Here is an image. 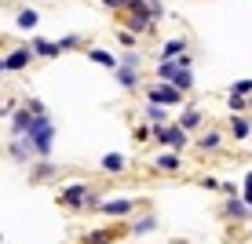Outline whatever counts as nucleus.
<instances>
[{
	"label": "nucleus",
	"instance_id": "obj_1",
	"mask_svg": "<svg viewBox=\"0 0 252 244\" xmlns=\"http://www.w3.org/2000/svg\"><path fill=\"white\" fill-rule=\"evenodd\" d=\"M55 135H59V128H55V120H51V117H33L30 120V132H26L22 138L33 146L37 161H48L51 150H55Z\"/></svg>",
	"mask_w": 252,
	"mask_h": 244
},
{
	"label": "nucleus",
	"instance_id": "obj_2",
	"mask_svg": "<svg viewBox=\"0 0 252 244\" xmlns=\"http://www.w3.org/2000/svg\"><path fill=\"white\" fill-rule=\"evenodd\" d=\"M146 102H154V106H164V109H179V106H187V95L183 91H176L172 84H164V81H158V84H146Z\"/></svg>",
	"mask_w": 252,
	"mask_h": 244
},
{
	"label": "nucleus",
	"instance_id": "obj_3",
	"mask_svg": "<svg viewBox=\"0 0 252 244\" xmlns=\"http://www.w3.org/2000/svg\"><path fill=\"white\" fill-rule=\"evenodd\" d=\"M88 197H92V186H88V182H69V186L59 190L55 204H59V208H66V212H84Z\"/></svg>",
	"mask_w": 252,
	"mask_h": 244
},
{
	"label": "nucleus",
	"instance_id": "obj_4",
	"mask_svg": "<svg viewBox=\"0 0 252 244\" xmlns=\"http://www.w3.org/2000/svg\"><path fill=\"white\" fill-rule=\"evenodd\" d=\"M154 142H161L168 153H183L187 146L194 142V138H190L183 128H179V120H172L168 128H154Z\"/></svg>",
	"mask_w": 252,
	"mask_h": 244
},
{
	"label": "nucleus",
	"instance_id": "obj_5",
	"mask_svg": "<svg viewBox=\"0 0 252 244\" xmlns=\"http://www.w3.org/2000/svg\"><path fill=\"white\" fill-rule=\"evenodd\" d=\"M117 26H121V29H128L132 37H150L158 22H154L150 11H121L117 15Z\"/></svg>",
	"mask_w": 252,
	"mask_h": 244
},
{
	"label": "nucleus",
	"instance_id": "obj_6",
	"mask_svg": "<svg viewBox=\"0 0 252 244\" xmlns=\"http://www.w3.org/2000/svg\"><path fill=\"white\" fill-rule=\"evenodd\" d=\"M125 233H128V226H125V222H114V226H102V230L81 233V237H77V244H117Z\"/></svg>",
	"mask_w": 252,
	"mask_h": 244
},
{
	"label": "nucleus",
	"instance_id": "obj_7",
	"mask_svg": "<svg viewBox=\"0 0 252 244\" xmlns=\"http://www.w3.org/2000/svg\"><path fill=\"white\" fill-rule=\"evenodd\" d=\"M135 208H139L135 197H106V200H102V208H99V215H110V219L125 222L128 215L135 212Z\"/></svg>",
	"mask_w": 252,
	"mask_h": 244
},
{
	"label": "nucleus",
	"instance_id": "obj_8",
	"mask_svg": "<svg viewBox=\"0 0 252 244\" xmlns=\"http://www.w3.org/2000/svg\"><path fill=\"white\" fill-rule=\"evenodd\" d=\"M194 146H197V153H201V157H205V153L212 157V153H220L223 146H227V135H223L220 128H205V132H197Z\"/></svg>",
	"mask_w": 252,
	"mask_h": 244
},
{
	"label": "nucleus",
	"instance_id": "obj_9",
	"mask_svg": "<svg viewBox=\"0 0 252 244\" xmlns=\"http://www.w3.org/2000/svg\"><path fill=\"white\" fill-rule=\"evenodd\" d=\"M220 215H223V219H230V222H249V219H252V208H249L241 197H223Z\"/></svg>",
	"mask_w": 252,
	"mask_h": 244
},
{
	"label": "nucleus",
	"instance_id": "obj_10",
	"mask_svg": "<svg viewBox=\"0 0 252 244\" xmlns=\"http://www.w3.org/2000/svg\"><path fill=\"white\" fill-rule=\"evenodd\" d=\"M4 66H7V73H26V69L33 66V51H30V44L11 48V51L4 55Z\"/></svg>",
	"mask_w": 252,
	"mask_h": 244
},
{
	"label": "nucleus",
	"instance_id": "obj_11",
	"mask_svg": "<svg viewBox=\"0 0 252 244\" xmlns=\"http://www.w3.org/2000/svg\"><path fill=\"white\" fill-rule=\"evenodd\" d=\"M183 153H158L154 157V171L158 175H183Z\"/></svg>",
	"mask_w": 252,
	"mask_h": 244
},
{
	"label": "nucleus",
	"instance_id": "obj_12",
	"mask_svg": "<svg viewBox=\"0 0 252 244\" xmlns=\"http://www.w3.org/2000/svg\"><path fill=\"white\" fill-rule=\"evenodd\" d=\"M187 51H190V40H187V37H168V40L158 48V62H176V58L187 55Z\"/></svg>",
	"mask_w": 252,
	"mask_h": 244
},
{
	"label": "nucleus",
	"instance_id": "obj_13",
	"mask_svg": "<svg viewBox=\"0 0 252 244\" xmlns=\"http://www.w3.org/2000/svg\"><path fill=\"white\" fill-rule=\"evenodd\" d=\"M179 128H183L187 135H197L205 128V109L201 106H183V113H179Z\"/></svg>",
	"mask_w": 252,
	"mask_h": 244
},
{
	"label": "nucleus",
	"instance_id": "obj_14",
	"mask_svg": "<svg viewBox=\"0 0 252 244\" xmlns=\"http://www.w3.org/2000/svg\"><path fill=\"white\" fill-rule=\"evenodd\" d=\"M59 164H51V161H37V164H30V186H44V182L51 179H59Z\"/></svg>",
	"mask_w": 252,
	"mask_h": 244
},
{
	"label": "nucleus",
	"instance_id": "obj_15",
	"mask_svg": "<svg viewBox=\"0 0 252 244\" xmlns=\"http://www.w3.org/2000/svg\"><path fill=\"white\" fill-rule=\"evenodd\" d=\"M7 157H11L15 164H33V146L26 142V138H7Z\"/></svg>",
	"mask_w": 252,
	"mask_h": 244
},
{
	"label": "nucleus",
	"instance_id": "obj_16",
	"mask_svg": "<svg viewBox=\"0 0 252 244\" xmlns=\"http://www.w3.org/2000/svg\"><path fill=\"white\" fill-rule=\"evenodd\" d=\"M143 120L150 128H168L172 124V113L164 106H154V102H143Z\"/></svg>",
	"mask_w": 252,
	"mask_h": 244
},
{
	"label": "nucleus",
	"instance_id": "obj_17",
	"mask_svg": "<svg viewBox=\"0 0 252 244\" xmlns=\"http://www.w3.org/2000/svg\"><path fill=\"white\" fill-rule=\"evenodd\" d=\"M30 51H33V58H59L63 55V51H59V40H44V37H33Z\"/></svg>",
	"mask_w": 252,
	"mask_h": 244
},
{
	"label": "nucleus",
	"instance_id": "obj_18",
	"mask_svg": "<svg viewBox=\"0 0 252 244\" xmlns=\"http://www.w3.org/2000/svg\"><path fill=\"white\" fill-rule=\"evenodd\" d=\"M227 132L234 142H245V138H252V120L249 117H230L227 120Z\"/></svg>",
	"mask_w": 252,
	"mask_h": 244
},
{
	"label": "nucleus",
	"instance_id": "obj_19",
	"mask_svg": "<svg viewBox=\"0 0 252 244\" xmlns=\"http://www.w3.org/2000/svg\"><path fill=\"white\" fill-rule=\"evenodd\" d=\"M99 168L106 171V175H125V171H128V157L125 153H106L99 161Z\"/></svg>",
	"mask_w": 252,
	"mask_h": 244
},
{
	"label": "nucleus",
	"instance_id": "obj_20",
	"mask_svg": "<svg viewBox=\"0 0 252 244\" xmlns=\"http://www.w3.org/2000/svg\"><path fill=\"white\" fill-rule=\"evenodd\" d=\"M114 77H117V88H125V91H139L143 88V73H135V69H114Z\"/></svg>",
	"mask_w": 252,
	"mask_h": 244
},
{
	"label": "nucleus",
	"instance_id": "obj_21",
	"mask_svg": "<svg viewBox=\"0 0 252 244\" xmlns=\"http://www.w3.org/2000/svg\"><path fill=\"white\" fill-rule=\"evenodd\" d=\"M154 230H158V215H150V212L128 222V233H135V237H146V233H154Z\"/></svg>",
	"mask_w": 252,
	"mask_h": 244
},
{
	"label": "nucleus",
	"instance_id": "obj_22",
	"mask_svg": "<svg viewBox=\"0 0 252 244\" xmlns=\"http://www.w3.org/2000/svg\"><path fill=\"white\" fill-rule=\"evenodd\" d=\"M37 26H40V11L37 7H22V11L15 15V29L30 33V29H37Z\"/></svg>",
	"mask_w": 252,
	"mask_h": 244
},
{
	"label": "nucleus",
	"instance_id": "obj_23",
	"mask_svg": "<svg viewBox=\"0 0 252 244\" xmlns=\"http://www.w3.org/2000/svg\"><path fill=\"white\" fill-rule=\"evenodd\" d=\"M84 55H88L95 66H102V69H117V55L106 51V48H84Z\"/></svg>",
	"mask_w": 252,
	"mask_h": 244
},
{
	"label": "nucleus",
	"instance_id": "obj_24",
	"mask_svg": "<svg viewBox=\"0 0 252 244\" xmlns=\"http://www.w3.org/2000/svg\"><path fill=\"white\" fill-rule=\"evenodd\" d=\"M164 84H172V88H176V91L190 95V91H194V73H190V69H179V66H176V73H172V81H164Z\"/></svg>",
	"mask_w": 252,
	"mask_h": 244
},
{
	"label": "nucleus",
	"instance_id": "obj_25",
	"mask_svg": "<svg viewBox=\"0 0 252 244\" xmlns=\"http://www.w3.org/2000/svg\"><path fill=\"white\" fill-rule=\"evenodd\" d=\"M30 120H33L30 109H22V106L15 109V117H11V138H22L26 132H30Z\"/></svg>",
	"mask_w": 252,
	"mask_h": 244
},
{
	"label": "nucleus",
	"instance_id": "obj_26",
	"mask_svg": "<svg viewBox=\"0 0 252 244\" xmlns=\"http://www.w3.org/2000/svg\"><path fill=\"white\" fill-rule=\"evenodd\" d=\"M117 66H121V69H135V73H143L146 58L139 55V51H121V55H117Z\"/></svg>",
	"mask_w": 252,
	"mask_h": 244
},
{
	"label": "nucleus",
	"instance_id": "obj_27",
	"mask_svg": "<svg viewBox=\"0 0 252 244\" xmlns=\"http://www.w3.org/2000/svg\"><path fill=\"white\" fill-rule=\"evenodd\" d=\"M227 109H230V117H245L249 113V99H241V95H227Z\"/></svg>",
	"mask_w": 252,
	"mask_h": 244
},
{
	"label": "nucleus",
	"instance_id": "obj_28",
	"mask_svg": "<svg viewBox=\"0 0 252 244\" xmlns=\"http://www.w3.org/2000/svg\"><path fill=\"white\" fill-rule=\"evenodd\" d=\"M132 138H135V142H139V146H146V142H154V128H150V124H146V120H139V124L132 128Z\"/></svg>",
	"mask_w": 252,
	"mask_h": 244
},
{
	"label": "nucleus",
	"instance_id": "obj_29",
	"mask_svg": "<svg viewBox=\"0 0 252 244\" xmlns=\"http://www.w3.org/2000/svg\"><path fill=\"white\" fill-rule=\"evenodd\" d=\"M73 48H84V37H81V33H69V37H59V51H73Z\"/></svg>",
	"mask_w": 252,
	"mask_h": 244
},
{
	"label": "nucleus",
	"instance_id": "obj_30",
	"mask_svg": "<svg viewBox=\"0 0 252 244\" xmlns=\"http://www.w3.org/2000/svg\"><path fill=\"white\" fill-rule=\"evenodd\" d=\"M22 109H30V117H48V106H44L40 99H26Z\"/></svg>",
	"mask_w": 252,
	"mask_h": 244
},
{
	"label": "nucleus",
	"instance_id": "obj_31",
	"mask_svg": "<svg viewBox=\"0 0 252 244\" xmlns=\"http://www.w3.org/2000/svg\"><path fill=\"white\" fill-rule=\"evenodd\" d=\"M117 44L125 48V51H135V44H139V37H132V33H128V29H121V26H117Z\"/></svg>",
	"mask_w": 252,
	"mask_h": 244
},
{
	"label": "nucleus",
	"instance_id": "obj_32",
	"mask_svg": "<svg viewBox=\"0 0 252 244\" xmlns=\"http://www.w3.org/2000/svg\"><path fill=\"white\" fill-rule=\"evenodd\" d=\"M234 95H241V99H252V81H234Z\"/></svg>",
	"mask_w": 252,
	"mask_h": 244
},
{
	"label": "nucleus",
	"instance_id": "obj_33",
	"mask_svg": "<svg viewBox=\"0 0 252 244\" xmlns=\"http://www.w3.org/2000/svg\"><path fill=\"white\" fill-rule=\"evenodd\" d=\"M241 200H245V204L252 208V168L245 171V186H241Z\"/></svg>",
	"mask_w": 252,
	"mask_h": 244
},
{
	"label": "nucleus",
	"instance_id": "obj_34",
	"mask_svg": "<svg viewBox=\"0 0 252 244\" xmlns=\"http://www.w3.org/2000/svg\"><path fill=\"white\" fill-rule=\"evenodd\" d=\"M146 7H150L154 22H158V19H164V0H146Z\"/></svg>",
	"mask_w": 252,
	"mask_h": 244
},
{
	"label": "nucleus",
	"instance_id": "obj_35",
	"mask_svg": "<svg viewBox=\"0 0 252 244\" xmlns=\"http://www.w3.org/2000/svg\"><path fill=\"white\" fill-rule=\"evenodd\" d=\"M220 193L223 197H241V186L238 182H220Z\"/></svg>",
	"mask_w": 252,
	"mask_h": 244
},
{
	"label": "nucleus",
	"instance_id": "obj_36",
	"mask_svg": "<svg viewBox=\"0 0 252 244\" xmlns=\"http://www.w3.org/2000/svg\"><path fill=\"white\" fill-rule=\"evenodd\" d=\"M172 73H176V62H158V77L161 81H172Z\"/></svg>",
	"mask_w": 252,
	"mask_h": 244
},
{
	"label": "nucleus",
	"instance_id": "obj_37",
	"mask_svg": "<svg viewBox=\"0 0 252 244\" xmlns=\"http://www.w3.org/2000/svg\"><path fill=\"white\" fill-rule=\"evenodd\" d=\"M197 186H201V190H220V179H216V175H201Z\"/></svg>",
	"mask_w": 252,
	"mask_h": 244
},
{
	"label": "nucleus",
	"instance_id": "obj_38",
	"mask_svg": "<svg viewBox=\"0 0 252 244\" xmlns=\"http://www.w3.org/2000/svg\"><path fill=\"white\" fill-rule=\"evenodd\" d=\"M102 7H106V11H114V15H121L125 11V0H99Z\"/></svg>",
	"mask_w": 252,
	"mask_h": 244
},
{
	"label": "nucleus",
	"instance_id": "obj_39",
	"mask_svg": "<svg viewBox=\"0 0 252 244\" xmlns=\"http://www.w3.org/2000/svg\"><path fill=\"white\" fill-rule=\"evenodd\" d=\"M176 66H179V69H194V55H190V51H187V55H179Z\"/></svg>",
	"mask_w": 252,
	"mask_h": 244
},
{
	"label": "nucleus",
	"instance_id": "obj_40",
	"mask_svg": "<svg viewBox=\"0 0 252 244\" xmlns=\"http://www.w3.org/2000/svg\"><path fill=\"white\" fill-rule=\"evenodd\" d=\"M7 73V66H4V55H0V77H4Z\"/></svg>",
	"mask_w": 252,
	"mask_h": 244
},
{
	"label": "nucleus",
	"instance_id": "obj_41",
	"mask_svg": "<svg viewBox=\"0 0 252 244\" xmlns=\"http://www.w3.org/2000/svg\"><path fill=\"white\" fill-rule=\"evenodd\" d=\"M172 244H190V241H183V237H179V241H172Z\"/></svg>",
	"mask_w": 252,
	"mask_h": 244
},
{
	"label": "nucleus",
	"instance_id": "obj_42",
	"mask_svg": "<svg viewBox=\"0 0 252 244\" xmlns=\"http://www.w3.org/2000/svg\"><path fill=\"white\" fill-rule=\"evenodd\" d=\"M249 109H252V99H249Z\"/></svg>",
	"mask_w": 252,
	"mask_h": 244
},
{
	"label": "nucleus",
	"instance_id": "obj_43",
	"mask_svg": "<svg viewBox=\"0 0 252 244\" xmlns=\"http://www.w3.org/2000/svg\"><path fill=\"white\" fill-rule=\"evenodd\" d=\"M249 237H252V230H249Z\"/></svg>",
	"mask_w": 252,
	"mask_h": 244
}]
</instances>
